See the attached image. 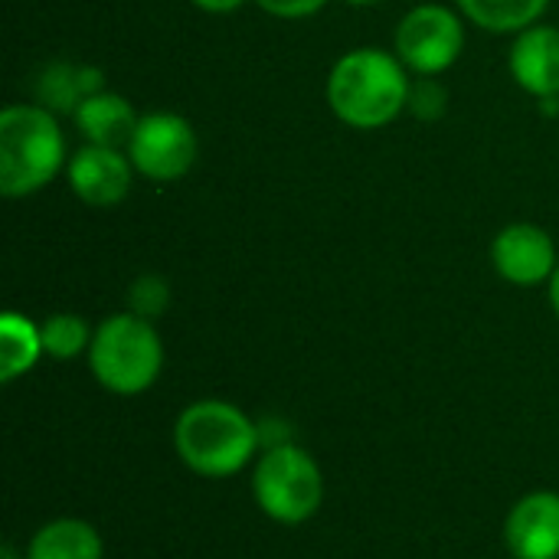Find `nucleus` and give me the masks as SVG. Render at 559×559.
<instances>
[{"label": "nucleus", "instance_id": "obj_15", "mask_svg": "<svg viewBox=\"0 0 559 559\" xmlns=\"http://www.w3.org/2000/svg\"><path fill=\"white\" fill-rule=\"evenodd\" d=\"M459 7L485 29L511 33L531 26L547 10V0H459Z\"/></svg>", "mask_w": 559, "mask_h": 559}, {"label": "nucleus", "instance_id": "obj_12", "mask_svg": "<svg viewBox=\"0 0 559 559\" xmlns=\"http://www.w3.org/2000/svg\"><path fill=\"white\" fill-rule=\"evenodd\" d=\"M138 121L141 118H134L131 102L115 92H95V95L82 98L75 108L79 131L88 138V144H102V147L131 144Z\"/></svg>", "mask_w": 559, "mask_h": 559}, {"label": "nucleus", "instance_id": "obj_5", "mask_svg": "<svg viewBox=\"0 0 559 559\" xmlns=\"http://www.w3.org/2000/svg\"><path fill=\"white\" fill-rule=\"evenodd\" d=\"M252 491H255L259 508L272 521L301 524L318 514L324 481H321V468L305 449L278 445L262 455L255 478H252Z\"/></svg>", "mask_w": 559, "mask_h": 559}, {"label": "nucleus", "instance_id": "obj_14", "mask_svg": "<svg viewBox=\"0 0 559 559\" xmlns=\"http://www.w3.org/2000/svg\"><path fill=\"white\" fill-rule=\"evenodd\" d=\"M39 354H43L39 328H33L23 314H13V311L3 314L0 318V377H3V383L26 373Z\"/></svg>", "mask_w": 559, "mask_h": 559}, {"label": "nucleus", "instance_id": "obj_4", "mask_svg": "<svg viewBox=\"0 0 559 559\" xmlns=\"http://www.w3.org/2000/svg\"><path fill=\"white\" fill-rule=\"evenodd\" d=\"M88 360L95 380L105 390L134 396L157 380L164 364V347L147 318L115 314L92 334Z\"/></svg>", "mask_w": 559, "mask_h": 559}, {"label": "nucleus", "instance_id": "obj_7", "mask_svg": "<svg viewBox=\"0 0 559 559\" xmlns=\"http://www.w3.org/2000/svg\"><path fill=\"white\" fill-rule=\"evenodd\" d=\"M131 164L151 180H180L197 160V134L180 115H144L128 144Z\"/></svg>", "mask_w": 559, "mask_h": 559}, {"label": "nucleus", "instance_id": "obj_23", "mask_svg": "<svg viewBox=\"0 0 559 559\" xmlns=\"http://www.w3.org/2000/svg\"><path fill=\"white\" fill-rule=\"evenodd\" d=\"M347 3H354V7H373V3H380V0H347Z\"/></svg>", "mask_w": 559, "mask_h": 559}, {"label": "nucleus", "instance_id": "obj_1", "mask_svg": "<svg viewBox=\"0 0 559 559\" xmlns=\"http://www.w3.org/2000/svg\"><path fill=\"white\" fill-rule=\"evenodd\" d=\"M328 102L350 128H383L409 102V82L383 49H354L334 62L328 79Z\"/></svg>", "mask_w": 559, "mask_h": 559}, {"label": "nucleus", "instance_id": "obj_18", "mask_svg": "<svg viewBox=\"0 0 559 559\" xmlns=\"http://www.w3.org/2000/svg\"><path fill=\"white\" fill-rule=\"evenodd\" d=\"M128 301H131V311L138 314V318H157V314H164L167 311V301H170V288H167V282L164 278H157V275H144V278H138L134 285H131V292H128Z\"/></svg>", "mask_w": 559, "mask_h": 559}, {"label": "nucleus", "instance_id": "obj_20", "mask_svg": "<svg viewBox=\"0 0 559 559\" xmlns=\"http://www.w3.org/2000/svg\"><path fill=\"white\" fill-rule=\"evenodd\" d=\"M262 10H269L272 16H308L314 10H321L328 0H255Z\"/></svg>", "mask_w": 559, "mask_h": 559}, {"label": "nucleus", "instance_id": "obj_6", "mask_svg": "<svg viewBox=\"0 0 559 559\" xmlns=\"http://www.w3.org/2000/svg\"><path fill=\"white\" fill-rule=\"evenodd\" d=\"M462 46H465L462 20L439 3H423L409 10L396 29L400 59L423 75H436L449 69L459 59Z\"/></svg>", "mask_w": 559, "mask_h": 559}, {"label": "nucleus", "instance_id": "obj_22", "mask_svg": "<svg viewBox=\"0 0 559 559\" xmlns=\"http://www.w3.org/2000/svg\"><path fill=\"white\" fill-rule=\"evenodd\" d=\"M550 298H554V308H557L559 314V265L557 272H554V278H550Z\"/></svg>", "mask_w": 559, "mask_h": 559}, {"label": "nucleus", "instance_id": "obj_10", "mask_svg": "<svg viewBox=\"0 0 559 559\" xmlns=\"http://www.w3.org/2000/svg\"><path fill=\"white\" fill-rule=\"evenodd\" d=\"M508 547L518 559H559V495L537 491L514 504Z\"/></svg>", "mask_w": 559, "mask_h": 559}, {"label": "nucleus", "instance_id": "obj_17", "mask_svg": "<svg viewBox=\"0 0 559 559\" xmlns=\"http://www.w3.org/2000/svg\"><path fill=\"white\" fill-rule=\"evenodd\" d=\"M39 337H43V354H49V357H56V360H69V357H75L85 344H92L85 321L75 318V314H52V318L39 328Z\"/></svg>", "mask_w": 559, "mask_h": 559}, {"label": "nucleus", "instance_id": "obj_2", "mask_svg": "<svg viewBox=\"0 0 559 559\" xmlns=\"http://www.w3.org/2000/svg\"><path fill=\"white\" fill-rule=\"evenodd\" d=\"M174 445L183 465H190L197 475L226 478L252 459L259 432L236 406L203 400L180 413L174 426Z\"/></svg>", "mask_w": 559, "mask_h": 559}, {"label": "nucleus", "instance_id": "obj_11", "mask_svg": "<svg viewBox=\"0 0 559 559\" xmlns=\"http://www.w3.org/2000/svg\"><path fill=\"white\" fill-rule=\"evenodd\" d=\"M511 72L521 88L554 98L559 95V29L531 26L518 36L511 49Z\"/></svg>", "mask_w": 559, "mask_h": 559}, {"label": "nucleus", "instance_id": "obj_19", "mask_svg": "<svg viewBox=\"0 0 559 559\" xmlns=\"http://www.w3.org/2000/svg\"><path fill=\"white\" fill-rule=\"evenodd\" d=\"M409 102L419 118H439L445 111V92L429 79H423L416 88H409Z\"/></svg>", "mask_w": 559, "mask_h": 559}, {"label": "nucleus", "instance_id": "obj_8", "mask_svg": "<svg viewBox=\"0 0 559 559\" xmlns=\"http://www.w3.org/2000/svg\"><path fill=\"white\" fill-rule=\"evenodd\" d=\"M491 262L514 285H540L554 278L559 265L554 239L531 223H514L501 229L491 246Z\"/></svg>", "mask_w": 559, "mask_h": 559}, {"label": "nucleus", "instance_id": "obj_16", "mask_svg": "<svg viewBox=\"0 0 559 559\" xmlns=\"http://www.w3.org/2000/svg\"><path fill=\"white\" fill-rule=\"evenodd\" d=\"M102 92L98 88V72L95 69H72V66H52L39 85V98L49 108H72V102L88 98Z\"/></svg>", "mask_w": 559, "mask_h": 559}, {"label": "nucleus", "instance_id": "obj_9", "mask_svg": "<svg viewBox=\"0 0 559 559\" xmlns=\"http://www.w3.org/2000/svg\"><path fill=\"white\" fill-rule=\"evenodd\" d=\"M69 187L88 206H115L131 190V164L118 147L88 144L69 160Z\"/></svg>", "mask_w": 559, "mask_h": 559}, {"label": "nucleus", "instance_id": "obj_3", "mask_svg": "<svg viewBox=\"0 0 559 559\" xmlns=\"http://www.w3.org/2000/svg\"><path fill=\"white\" fill-rule=\"evenodd\" d=\"M66 160L56 118L36 105H10L0 115V193L26 197L46 187Z\"/></svg>", "mask_w": 559, "mask_h": 559}, {"label": "nucleus", "instance_id": "obj_13", "mask_svg": "<svg viewBox=\"0 0 559 559\" xmlns=\"http://www.w3.org/2000/svg\"><path fill=\"white\" fill-rule=\"evenodd\" d=\"M29 559H102V537L85 521H52L33 537Z\"/></svg>", "mask_w": 559, "mask_h": 559}, {"label": "nucleus", "instance_id": "obj_21", "mask_svg": "<svg viewBox=\"0 0 559 559\" xmlns=\"http://www.w3.org/2000/svg\"><path fill=\"white\" fill-rule=\"evenodd\" d=\"M197 7H203V10H210V13H229V10H236L242 0H193Z\"/></svg>", "mask_w": 559, "mask_h": 559}]
</instances>
